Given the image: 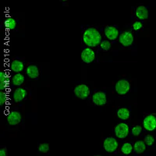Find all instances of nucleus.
<instances>
[{
    "mask_svg": "<svg viewBox=\"0 0 156 156\" xmlns=\"http://www.w3.org/2000/svg\"><path fill=\"white\" fill-rule=\"evenodd\" d=\"M83 41L84 44L90 48L98 46L102 41L99 31L93 27L87 28L84 31L83 34Z\"/></svg>",
    "mask_w": 156,
    "mask_h": 156,
    "instance_id": "f257e3e1",
    "label": "nucleus"
},
{
    "mask_svg": "<svg viewBox=\"0 0 156 156\" xmlns=\"http://www.w3.org/2000/svg\"><path fill=\"white\" fill-rule=\"evenodd\" d=\"M133 40H134V37H133V34L131 33V31H129V30L122 32L119 36V43L124 47L131 45L133 42Z\"/></svg>",
    "mask_w": 156,
    "mask_h": 156,
    "instance_id": "f03ea898",
    "label": "nucleus"
},
{
    "mask_svg": "<svg viewBox=\"0 0 156 156\" xmlns=\"http://www.w3.org/2000/svg\"><path fill=\"white\" fill-rule=\"evenodd\" d=\"M74 94L80 99H86L90 94V89L86 84H79L74 88Z\"/></svg>",
    "mask_w": 156,
    "mask_h": 156,
    "instance_id": "7ed1b4c3",
    "label": "nucleus"
},
{
    "mask_svg": "<svg viewBox=\"0 0 156 156\" xmlns=\"http://www.w3.org/2000/svg\"><path fill=\"white\" fill-rule=\"evenodd\" d=\"M115 134L118 138L123 139L129 134V126L124 122H120L115 127Z\"/></svg>",
    "mask_w": 156,
    "mask_h": 156,
    "instance_id": "20e7f679",
    "label": "nucleus"
},
{
    "mask_svg": "<svg viewBox=\"0 0 156 156\" xmlns=\"http://www.w3.org/2000/svg\"><path fill=\"white\" fill-rule=\"evenodd\" d=\"M115 91L120 95L126 94L130 89V84L126 80H119L117 81L115 86Z\"/></svg>",
    "mask_w": 156,
    "mask_h": 156,
    "instance_id": "39448f33",
    "label": "nucleus"
},
{
    "mask_svg": "<svg viewBox=\"0 0 156 156\" xmlns=\"http://www.w3.org/2000/svg\"><path fill=\"white\" fill-rule=\"evenodd\" d=\"M119 143L114 137H107L103 142V147L107 152H114L118 148Z\"/></svg>",
    "mask_w": 156,
    "mask_h": 156,
    "instance_id": "423d86ee",
    "label": "nucleus"
},
{
    "mask_svg": "<svg viewBox=\"0 0 156 156\" xmlns=\"http://www.w3.org/2000/svg\"><path fill=\"white\" fill-rule=\"evenodd\" d=\"M143 126L148 131H153L156 129V115L153 114L147 115L143 121Z\"/></svg>",
    "mask_w": 156,
    "mask_h": 156,
    "instance_id": "0eeeda50",
    "label": "nucleus"
},
{
    "mask_svg": "<svg viewBox=\"0 0 156 156\" xmlns=\"http://www.w3.org/2000/svg\"><path fill=\"white\" fill-rule=\"evenodd\" d=\"M95 58V53L90 48H86L81 52V59L85 63H90Z\"/></svg>",
    "mask_w": 156,
    "mask_h": 156,
    "instance_id": "6e6552de",
    "label": "nucleus"
},
{
    "mask_svg": "<svg viewBox=\"0 0 156 156\" xmlns=\"http://www.w3.org/2000/svg\"><path fill=\"white\" fill-rule=\"evenodd\" d=\"M92 101L94 102V105H98V106L105 105L107 101L106 94H105V92H102V91L95 92L92 96Z\"/></svg>",
    "mask_w": 156,
    "mask_h": 156,
    "instance_id": "1a4fd4ad",
    "label": "nucleus"
},
{
    "mask_svg": "<svg viewBox=\"0 0 156 156\" xmlns=\"http://www.w3.org/2000/svg\"><path fill=\"white\" fill-rule=\"evenodd\" d=\"M22 115L17 111H12L7 115V122L11 126H16L21 122Z\"/></svg>",
    "mask_w": 156,
    "mask_h": 156,
    "instance_id": "9d476101",
    "label": "nucleus"
},
{
    "mask_svg": "<svg viewBox=\"0 0 156 156\" xmlns=\"http://www.w3.org/2000/svg\"><path fill=\"white\" fill-rule=\"evenodd\" d=\"M105 34L109 41H113L119 37V30L113 26H107L105 28Z\"/></svg>",
    "mask_w": 156,
    "mask_h": 156,
    "instance_id": "9b49d317",
    "label": "nucleus"
},
{
    "mask_svg": "<svg viewBox=\"0 0 156 156\" xmlns=\"http://www.w3.org/2000/svg\"><path fill=\"white\" fill-rule=\"evenodd\" d=\"M27 92L25 89L22 88V87H18L14 90L13 94H12V98H13V101L15 102H20L23 101L25 98L27 97Z\"/></svg>",
    "mask_w": 156,
    "mask_h": 156,
    "instance_id": "f8f14e48",
    "label": "nucleus"
},
{
    "mask_svg": "<svg viewBox=\"0 0 156 156\" xmlns=\"http://www.w3.org/2000/svg\"><path fill=\"white\" fill-rule=\"evenodd\" d=\"M10 84V77L5 72H0V90L3 91L9 87Z\"/></svg>",
    "mask_w": 156,
    "mask_h": 156,
    "instance_id": "ddd939ff",
    "label": "nucleus"
},
{
    "mask_svg": "<svg viewBox=\"0 0 156 156\" xmlns=\"http://www.w3.org/2000/svg\"><path fill=\"white\" fill-rule=\"evenodd\" d=\"M136 16L140 20H146L148 17V10L144 5H140L136 9Z\"/></svg>",
    "mask_w": 156,
    "mask_h": 156,
    "instance_id": "4468645a",
    "label": "nucleus"
},
{
    "mask_svg": "<svg viewBox=\"0 0 156 156\" xmlns=\"http://www.w3.org/2000/svg\"><path fill=\"white\" fill-rule=\"evenodd\" d=\"M10 69L12 72L16 73H20V72L23 70L24 69V65H23V62L20 60H13L11 62L10 65Z\"/></svg>",
    "mask_w": 156,
    "mask_h": 156,
    "instance_id": "2eb2a0df",
    "label": "nucleus"
},
{
    "mask_svg": "<svg viewBox=\"0 0 156 156\" xmlns=\"http://www.w3.org/2000/svg\"><path fill=\"white\" fill-rule=\"evenodd\" d=\"M27 74L31 79H35L39 76L38 68L35 65H30L27 68Z\"/></svg>",
    "mask_w": 156,
    "mask_h": 156,
    "instance_id": "dca6fc26",
    "label": "nucleus"
},
{
    "mask_svg": "<svg viewBox=\"0 0 156 156\" xmlns=\"http://www.w3.org/2000/svg\"><path fill=\"white\" fill-rule=\"evenodd\" d=\"M25 80V77L21 73H16L12 77V83L14 86H20L23 84Z\"/></svg>",
    "mask_w": 156,
    "mask_h": 156,
    "instance_id": "f3484780",
    "label": "nucleus"
},
{
    "mask_svg": "<svg viewBox=\"0 0 156 156\" xmlns=\"http://www.w3.org/2000/svg\"><path fill=\"white\" fill-rule=\"evenodd\" d=\"M133 149H134L135 152L137 154H141L144 152L146 149V144L144 140H138V141L135 142Z\"/></svg>",
    "mask_w": 156,
    "mask_h": 156,
    "instance_id": "a211bd4d",
    "label": "nucleus"
},
{
    "mask_svg": "<svg viewBox=\"0 0 156 156\" xmlns=\"http://www.w3.org/2000/svg\"><path fill=\"white\" fill-rule=\"evenodd\" d=\"M129 111L126 108H121L117 111V116L119 117L120 119L126 120L129 119Z\"/></svg>",
    "mask_w": 156,
    "mask_h": 156,
    "instance_id": "6ab92c4d",
    "label": "nucleus"
},
{
    "mask_svg": "<svg viewBox=\"0 0 156 156\" xmlns=\"http://www.w3.org/2000/svg\"><path fill=\"white\" fill-rule=\"evenodd\" d=\"M4 25L5 28H7L8 30H13L16 27V22L13 18L9 17L4 21Z\"/></svg>",
    "mask_w": 156,
    "mask_h": 156,
    "instance_id": "aec40b11",
    "label": "nucleus"
},
{
    "mask_svg": "<svg viewBox=\"0 0 156 156\" xmlns=\"http://www.w3.org/2000/svg\"><path fill=\"white\" fill-rule=\"evenodd\" d=\"M133 149V147L132 146V144L126 142V143H124V144H122V147H121V151L124 154H129L132 152Z\"/></svg>",
    "mask_w": 156,
    "mask_h": 156,
    "instance_id": "412c9836",
    "label": "nucleus"
},
{
    "mask_svg": "<svg viewBox=\"0 0 156 156\" xmlns=\"http://www.w3.org/2000/svg\"><path fill=\"white\" fill-rule=\"evenodd\" d=\"M8 100H9V98H8L7 94L4 91H1L0 92V105L2 106L6 104L8 102Z\"/></svg>",
    "mask_w": 156,
    "mask_h": 156,
    "instance_id": "4be33fe9",
    "label": "nucleus"
},
{
    "mask_svg": "<svg viewBox=\"0 0 156 156\" xmlns=\"http://www.w3.org/2000/svg\"><path fill=\"white\" fill-rule=\"evenodd\" d=\"M144 143H145L146 145L151 146L153 144H154V136H151V135H150V134L146 135V136H144Z\"/></svg>",
    "mask_w": 156,
    "mask_h": 156,
    "instance_id": "5701e85b",
    "label": "nucleus"
},
{
    "mask_svg": "<svg viewBox=\"0 0 156 156\" xmlns=\"http://www.w3.org/2000/svg\"><path fill=\"white\" fill-rule=\"evenodd\" d=\"M49 144L47 143H43V144H39L38 146V151L41 153H47L49 151Z\"/></svg>",
    "mask_w": 156,
    "mask_h": 156,
    "instance_id": "b1692460",
    "label": "nucleus"
},
{
    "mask_svg": "<svg viewBox=\"0 0 156 156\" xmlns=\"http://www.w3.org/2000/svg\"><path fill=\"white\" fill-rule=\"evenodd\" d=\"M100 47L104 51H108L111 48V43H110L109 41L105 40V41H101V44H100Z\"/></svg>",
    "mask_w": 156,
    "mask_h": 156,
    "instance_id": "393cba45",
    "label": "nucleus"
},
{
    "mask_svg": "<svg viewBox=\"0 0 156 156\" xmlns=\"http://www.w3.org/2000/svg\"><path fill=\"white\" fill-rule=\"evenodd\" d=\"M141 131H142V127L140 126H139V125H137V126H135L132 128L131 133L133 136H137L140 134Z\"/></svg>",
    "mask_w": 156,
    "mask_h": 156,
    "instance_id": "a878e982",
    "label": "nucleus"
},
{
    "mask_svg": "<svg viewBox=\"0 0 156 156\" xmlns=\"http://www.w3.org/2000/svg\"><path fill=\"white\" fill-rule=\"evenodd\" d=\"M142 27H143V24H142L141 22H140V21L134 22L133 24V29L134 30H140V29L142 28Z\"/></svg>",
    "mask_w": 156,
    "mask_h": 156,
    "instance_id": "bb28decb",
    "label": "nucleus"
},
{
    "mask_svg": "<svg viewBox=\"0 0 156 156\" xmlns=\"http://www.w3.org/2000/svg\"><path fill=\"white\" fill-rule=\"evenodd\" d=\"M0 156H7L6 149H5V148H1V150H0Z\"/></svg>",
    "mask_w": 156,
    "mask_h": 156,
    "instance_id": "cd10ccee",
    "label": "nucleus"
},
{
    "mask_svg": "<svg viewBox=\"0 0 156 156\" xmlns=\"http://www.w3.org/2000/svg\"><path fill=\"white\" fill-rule=\"evenodd\" d=\"M94 156H101V155H94Z\"/></svg>",
    "mask_w": 156,
    "mask_h": 156,
    "instance_id": "c85d7f7f",
    "label": "nucleus"
}]
</instances>
